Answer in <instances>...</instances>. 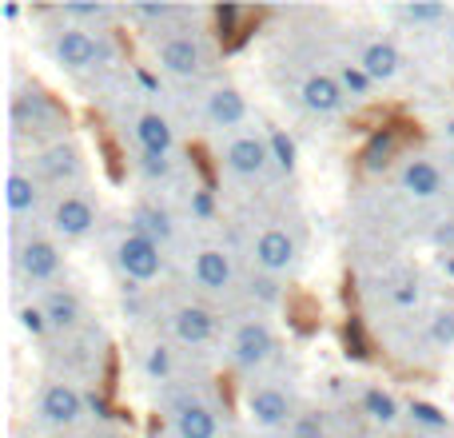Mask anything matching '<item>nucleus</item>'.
<instances>
[{"label":"nucleus","instance_id":"nucleus-6","mask_svg":"<svg viewBox=\"0 0 454 438\" xmlns=\"http://www.w3.org/2000/svg\"><path fill=\"white\" fill-rule=\"evenodd\" d=\"M156 60L172 76H184V80L200 76V68H204V44L196 36H168V40H160Z\"/></svg>","mask_w":454,"mask_h":438},{"label":"nucleus","instance_id":"nucleus-31","mask_svg":"<svg viewBox=\"0 0 454 438\" xmlns=\"http://www.w3.org/2000/svg\"><path fill=\"white\" fill-rule=\"evenodd\" d=\"M339 84H343V92H351L363 100V96H371V84H375V80H371L359 64H343V68H339Z\"/></svg>","mask_w":454,"mask_h":438},{"label":"nucleus","instance_id":"nucleus-32","mask_svg":"<svg viewBox=\"0 0 454 438\" xmlns=\"http://www.w3.org/2000/svg\"><path fill=\"white\" fill-rule=\"evenodd\" d=\"M128 16H136V20H144V24H168V20H176V8L172 4H132L128 8Z\"/></svg>","mask_w":454,"mask_h":438},{"label":"nucleus","instance_id":"nucleus-23","mask_svg":"<svg viewBox=\"0 0 454 438\" xmlns=\"http://www.w3.org/2000/svg\"><path fill=\"white\" fill-rule=\"evenodd\" d=\"M4 199H8V212H12V215L36 212V204H40V184L32 180L28 172H12V176H8V184H4Z\"/></svg>","mask_w":454,"mask_h":438},{"label":"nucleus","instance_id":"nucleus-9","mask_svg":"<svg viewBox=\"0 0 454 438\" xmlns=\"http://www.w3.org/2000/svg\"><path fill=\"white\" fill-rule=\"evenodd\" d=\"M192 279L196 287L212 291V295H223L235 279V267H231V255L223 247H200L196 251V263H192Z\"/></svg>","mask_w":454,"mask_h":438},{"label":"nucleus","instance_id":"nucleus-38","mask_svg":"<svg viewBox=\"0 0 454 438\" xmlns=\"http://www.w3.org/2000/svg\"><path fill=\"white\" fill-rule=\"evenodd\" d=\"M192 212L200 219H207L212 215V196H207V192H196V196H192Z\"/></svg>","mask_w":454,"mask_h":438},{"label":"nucleus","instance_id":"nucleus-27","mask_svg":"<svg viewBox=\"0 0 454 438\" xmlns=\"http://www.w3.org/2000/svg\"><path fill=\"white\" fill-rule=\"evenodd\" d=\"M407 415L415 418L419 426H427V431H447V426H450L447 411L434 407V403H427V399H411L407 403Z\"/></svg>","mask_w":454,"mask_h":438},{"label":"nucleus","instance_id":"nucleus-11","mask_svg":"<svg viewBox=\"0 0 454 438\" xmlns=\"http://www.w3.org/2000/svg\"><path fill=\"white\" fill-rule=\"evenodd\" d=\"M247 415L259 426H287L295 423V407H291V395L279 387H255L247 395Z\"/></svg>","mask_w":454,"mask_h":438},{"label":"nucleus","instance_id":"nucleus-30","mask_svg":"<svg viewBox=\"0 0 454 438\" xmlns=\"http://www.w3.org/2000/svg\"><path fill=\"white\" fill-rule=\"evenodd\" d=\"M176 371V359H172V347H164V343H156L148 351V359H144V375L148 379H156V383H164L168 375Z\"/></svg>","mask_w":454,"mask_h":438},{"label":"nucleus","instance_id":"nucleus-19","mask_svg":"<svg viewBox=\"0 0 454 438\" xmlns=\"http://www.w3.org/2000/svg\"><path fill=\"white\" fill-rule=\"evenodd\" d=\"M359 68L367 72L371 80H395L399 76V68H403V56H399V48H395L391 40H371V44L363 48V56H359Z\"/></svg>","mask_w":454,"mask_h":438},{"label":"nucleus","instance_id":"nucleus-34","mask_svg":"<svg viewBox=\"0 0 454 438\" xmlns=\"http://www.w3.org/2000/svg\"><path fill=\"white\" fill-rule=\"evenodd\" d=\"M431 339L439 347H454V311H439L431 323Z\"/></svg>","mask_w":454,"mask_h":438},{"label":"nucleus","instance_id":"nucleus-33","mask_svg":"<svg viewBox=\"0 0 454 438\" xmlns=\"http://www.w3.org/2000/svg\"><path fill=\"white\" fill-rule=\"evenodd\" d=\"M291 438H327L323 415H315V411H307V415H295V423H291Z\"/></svg>","mask_w":454,"mask_h":438},{"label":"nucleus","instance_id":"nucleus-39","mask_svg":"<svg viewBox=\"0 0 454 438\" xmlns=\"http://www.w3.org/2000/svg\"><path fill=\"white\" fill-rule=\"evenodd\" d=\"M419 299V287H411V283H403L399 291H395V303H403V307H411Z\"/></svg>","mask_w":454,"mask_h":438},{"label":"nucleus","instance_id":"nucleus-25","mask_svg":"<svg viewBox=\"0 0 454 438\" xmlns=\"http://www.w3.org/2000/svg\"><path fill=\"white\" fill-rule=\"evenodd\" d=\"M363 411H367L379 426L399 423V403H395V395H387L383 387H367V391H363Z\"/></svg>","mask_w":454,"mask_h":438},{"label":"nucleus","instance_id":"nucleus-17","mask_svg":"<svg viewBox=\"0 0 454 438\" xmlns=\"http://www.w3.org/2000/svg\"><path fill=\"white\" fill-rule=\"evenodd\" d=\"M207 120L215 128H239L247 120V100L239 96V88L220 84L212 96H207Z\"/></svg>","mask_w":454,"mask_h":438},{"label":"nucleus","instance_id":"nucleus-29","mask_svg":"<svg viewBox=\"0 0 454 438\" xmlns=\"http://www.w3.org/2000/svg\"><path fill=\"white\" fill-rule=\"evenodd\" d=\"M267 144H271V164L279 168V172H295V164H299L295 140H291L287 132H271L267 136Z\"/></svg>","mask_w":454,"mask_h":438},{"label":"nucleus","instance_id":"nucleus-40","mask_svg":"<svg viewBox=\"0 0 454 438\" xmlns=\"http://www.w3.org/2000/svg\"><path fill=\"white\" fill-rule=\"evenodd\" d=\"M0 16H4V20H16V16H20V8H16V4H4V8H0Z\"/></svg>","mask_w":454,"mask_h":438},{"label":"nucleus","instance_id":"nucleus-1","mask_svg":"<svg viewBox=\"0 0 454 438\" xmlns=\"http://www.w3.org/2000/svg\"><path fill=\"white\" fill-rule=\"evenodd\" d=\"M52 56L60 68L68 72H88L112 56V44L104 36H92V28H60L52 36Z\"/></svg>","mask_w":454,"mask_h":438},{"label":"nucleus","instance_id":"nucleus-10","mask_svg":"<svg viewBox=\"0 0 454 438\" xmlns=\"http://www.w3.org/2000/svg\"><path fill=\"white\" fill-rule=\"evenodd\" d=\"M251 255H255V263L263 275H283L291 263H295V239H291L283 227H267V231L255 239Z\"/></svg>","mask_w":454,"mask_h":438},{"label":"nucleus","instance_id":"nucleus-35","mask_svg":"<svg viewBox=\"0 0 454 438\" xmlns=\"http://www.w3.org/2000/svg\"><path fill=\"white\" fill-rule=\"evenodd\" d=\"M20 327L28 331V335H44V331H48V315H44V307H40V303L20 307Z\"/></svg>","mask_w":454,"mask_h":438},{"label":"nucleus","instance_id":"nucleus-26","mask_svg":"<svg viewBox=\"0 0 454 438\" xmlns=\"http://www.w3.org/2000/svg\"><path fill=\"white\" fill-rule=\"evenodd\" d=\"M395 16L399 20H407V24H442V20H450V8L447 4H399L395 8Z\"/></svg>","mask_w":454,"mask_h":438},{"label":"nucleus","instance_id":"nucleus-28","mask_svg":"<svg viewBox=\"0 0 454 438\" xmlns=\"http://www.w3.org/2000/svg\"><path fill=\"white\" fill-rule=\"evenodd\" d=\"M60 16L72 20V28H80V24H108L116 12L108 4H64Z\"/></svg>","mask_w":454,"mask_h":438},{"label":"nucleus","instance_id":"nucleus-16","mask_svg":"<svg viewBox=\"0 0 454 438\" xmlns=\"http://www.w3.org/2000/svg\"><path fill=\"white\" fill-rule=\"evenodd\" d=\"M176 438H215L220 434V423H215L212 407H204V403L188 399L176 407Z\"/></svg>","mask_w":454,"mask_h":438},{"label":"nucleus","instance_id":"nucleus-4","mask_svg":"<svg viewBox=\"0 0 454 438\" xmlns=\"http://www.w3.org/2000/svg\"><path fill=\"white\" fill-rule=\"evenodd\" d=\"M223 164H227V172L243 176V180H255L271 164V144L263 136H235L223 152Z\"/></svg>","mask_w":454,"mask_h":438},{"label":"nucleus","instance_id":"nucleus-8","mask_svg":"<svg viewBox=\"0 0 454 438\" xmlns=\"http://www.w3.org/2000/svg\"><path fill=\"white\" fill-rule=\"evenodd\" d=\"M96 227V207L84 196H60L52 204V231L64 239H84Z\"/></svg>","mask_w":454,"mask_h":438},{"label":"nucleus","instance_id":"nucleus-18","mask_svg":"<svg viewBox=\"0 0 454 438\" xmlns=\"http://www.w3.org/2000/svg\"><path fill=\"white\" fill-rule=\"evenodd\" d=\"M132 231L164 247V243L176 235L172 212H168V207H160V204H136L132 207Z\"/></svg>","mask_w":454,"mask_h":438},{"label":"nucleus","instance_id":"nucleus-7","mask_svg":"<svg viewBox=\"0 0 454 438\" xmlns=\"http://www.w3.org/2000/svg\"><path fill=\"white\" fill-rule=\"evenodd\" d=\"M16 267L28 283H52L60 275V247L52 239H28L16 251Z\"/></svg>","mask_w":454,"mask_h":438},{"label":"nucleus","instance_id":"nucleus-3","mask_svg":"<svg viewBox=\"0 0 454 438\" xmlns=\"http://www.w3.org/2000/svg\"><path fill=\"white\" fill-rule=\"evenodd\" d=\"M36 411H40V418L52 426H76L80 415H84V395L72 383H48L44 391H40Z\"/></svg>","mask_w":454,"mask_h":438},{"label":"nucleus","instance_id":"nucleus-12","mask_svg":"<svg viewBox=\"0 0 454 438\" xmlns=\"http://www.w3.org/2000/svg\"><path fill=\"white\" fill-rule=\"evenodd\" d=\"M36 168H40V176H44V180H52V184H72V180H80V172H84L80 152L72 148L68 140H56L52 148L40 152Z\"/></svg>","mask_w":454,"mask_h":438},{"label":"nucleus","instance_id":"nucleus-36","mask_svg":"<svg viewBox=\"0 0 454 438\" xmlns=\"http://www.w3.org/2000/svg\"><path fill=\"white\" fill-rule=\"evenodd\" d=\"M140 172L148 176V180H164V176L172 172V160H168V156H152V152H140Z\"/></svg>","mask_w":454,"mask_h":438},{"label":"nucleus","instance_id":"nucleus-2","mask_svg":"<svg viewBox=\"0 0 454 438\" xmlns=\"http://www.w3.org/2000/svg\"><path fill=\"white\" fill-rule=\"evenodd\" d=\"M116 263L128 279L152 283L160 271H164V247L152 243V239H144V235H136V231H128L124 239L116 243Z\"/></svg>","mask_w":454,"mask_h":438},{"label":"nucleus","instance_id":"nucleus-24","mask_svg":"<svg viewBox=\"0 0 454 438\" xmlns=\"http://www.w3.org/2000/svg\"><path fill=\"white\" fill-rule=\"evenodd\" d=\"M395 156H399V136H395L391 128H383V132H375L367 140V148H363V168H367V172H383V168H391Z\"/></svg>","mask_w":454,"mask_h":438},{"label":"nucleus","instance_id":"nucleus-14","mask_svg":"<svg viewBox=\"0 0 454 438\" xmlns=\"http://www.w3.org/2000/svg\"><path fill=\"white\" fill-rule=\"evenodd\" d=\"M40 307H44L52 331H76L80 319H84V303H80V295L72 287H52Z\"/></svg>","mask_w":454,"mask_h":438},{"label":"nucleus","instance_id":"nucleus-42","mask_svg":"<svg viewBox=\"0 0 454 438\" xmlns=\"http://www.w3.org/2000/svg\"><path fill=\"white\" fill-rule=\"evenodd\" d=\"M450 44H454V24H450Z\"/></svg>","mask_w":454,"mask_h":438},{"label":"nucleus","instance_id":"nucleus-37","mask_svg":"<svg viewBox=\"0 0 454 438\" xmlns=\"http://www.w3.org/2000/svg\"><path fill=\"white\" fill-rule=\"evenodd\" d=\"M251 295H259V299H267V303H275V299H279V291H275L271 279H251Z\"/></svg>","mask_w":454,"mask_h":438},{"label":"nucleus","instance_id":"nucleus-41","mask_svg":"<svg viewBox=\"0 0 454 438\" xmlns=\"http://www.w3.org/2000/svg\"><path fill=\"white\" fill-rule=\"evenodd\" d=\"M442 132H447V140H454V116L447 120V124H442Z\"/></svg>","mask_w":454,"mask_h":438},{"label":"nucleus","instance_id":"nucleus-15","mask_svg":"<svg viewBox=\"0 0 454 438\" xmlns=\"http://www.w3.org/2000/svg\"><path fill=\"white\" fill-rule=\"evenodd\" d=\"M343 84H339V76H307L303 80V104L307 112H315V116H335L339 108H343Z\"/></svg>","mask_w":454,"mask_h":438},{"label":"nucleus","instance_id":"nucleus-13","mask_svg":"<svg viewBox=\"0 0 454 438\" xmlns=\"http://www.w3.org/2000/svg\"><path fill=\"white\" fill-rule=\"evenodd\" d=\"M172 331H176V339H180V343H188V347H204L207 339L215 335V319H212V311H207V307L184 303L180 311L172 315Z\"/></svg>","mask_w":454,"mask_h":438},{"label":"nucleus","instance_id":"nucleus-21","mask_svg":"<svg viewBox=\"0 0 454 438\" xmlns=\"http://www.w3.org/2000/svg\"><path fill=\"white\" fill-rule=\"evenodd\" d=\"M136 140H140V152L168 156L172 144H176V132H172V124H168V116H160V112H144V116L136 120Z\"/></svg>","mask_w":454,"mask_h":438},{"label":"nucleus","instance_id":"nucleus-20","mask_svg":"<svg viewBox=\"0 0 454 438\" xmlns=\"http://www.w3.org/2000/svg\"><path fill=\"white\" fill-rule=\"evenodd\" d=\"M52 116H56L52 104H48L40 92H24L12 100V128L16 132H44Z\"/></svg>","mask_w":454,"mask_h":438},{"label":"nucleus","instance_id":"nucleus-22","mask_svg":"<svg viewBox=\"0 0 454 438\" xmlns=\"http://www.w3.org/2000/svg\"><path fill=\"white\" fill-rule=\"evenodd\" d=\"M403 192L415 199H434L442 196V172L439 164H431V160H411L407 168H403Z\"/></svg>","mask_w":454,"mask_h":438},{"label":"nucleus","instance_id":"nucleus-5","mask_svg":"<svg viewBox=\"0 0 454 438\" xmlns=\"http://www.w3.org/2000/svg\"><path fill=\"white\" fill-rule=\"evenodd\" d=\"M231 355H235V363H239V367H263V363L275 355L271 327H267L263 319L239 323V331H235V339H231Z\"/></svg>","mask_w":454,"mask_h":438}]
</instances>
